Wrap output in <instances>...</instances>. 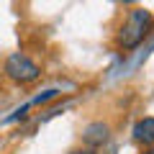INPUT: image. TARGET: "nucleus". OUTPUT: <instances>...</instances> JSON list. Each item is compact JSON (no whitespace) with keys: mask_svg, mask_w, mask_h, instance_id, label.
Returning a JSON list of instances; mask_svg holds the SVG:
<instances>
[{"mask_svg":"<svg viewBox=\"0 0 154 154\" xmlns=\"http://www.w3.org/2000/svg\"><path fill=\"white\" fill-rule=\"evenodd\" d=\"M152 28V13L144 11V8H134L128 13L126 23H123L121 33H118V41H121L126 49H134V46L141 44V38L146 36V31Z\"/></svg>","mask_w":154,"mask_h":154,"instance_id":"obj_1","label":"nucleus"},{"mask_svg":"<svg viewBox=\"0 0 154 154\" xmlns=\"http://www.w3.org/2000/svg\"><path fill=\"white\" fill-rule=\"evenodd\" d=\"M5 75L11 77V80H16V82H33V80L41 75V69H38L26 54H11L8 62H5Z\"/></svg>","mask_w":154,"mask_h":154,"instance_id":"obj_2","label":"nucleus"},{"mask_svg":"<svg viewBox=\"0 0 154 154\" xmlns=\"http://www.w3.org/2000/svg\"><path fill=\"white\" fill-rule=\"evenodd\" d=\"M108 134H110V128L105 126V123H90V126L85 128L82 139H85L88 146H100V144L108 141Z\"/></svg>","mask_w":154,"mask_h":154,"instance_id":"obj_3","label":"nucleus"},{"mask_svg":"<svg viewBox=\"0 0 154 154\" xmlns=\"http://www.w3.org/2000/svg\"><path fill=\"white\" fill-rule=\"evenodd\" d=\"M134 139L141 144H154V118H141L134 126Z\"/></svg>","mask_w":154,"mask_h":154,"instance_id":"obj_4","label":"nucleus"},{"mask_svg":"<svg viewBox=\"0 0 154 154\" xmlns=\"http://www.w3.org/2000/svg\"><path fill=\"white\" fill-rule=\"evenodd\" d=\"M28 105H31V103L21 105V108H18L16 113H13V116H8V118H5V123H13V121H18V118H23V116H26V110H28Z\"/></svg>","mask_w":154,"mask_h":154,"instance_id":"obj_5","label":"nucleus"},{"mask_svg":"<svg viewBox=\"0 0 154 154\" xmlns=\"http://www.w3.org/2000/svg\"><path fill=\"white\" fill-rule=\"evenodd\" d=\"M57 95H59V90H46L44 95H38V98H33V103H46V100L57 98Z\"/></svg>","mask_w":154,"mask_h":154,"instance_id":"obj_6","label":"nucleus"},{"mask_svg":"<svg viewBox=\"0 0 154 154\" xmlns=\"http://www.w3.org/2000/svg\"><path fill=\"white\" fill-rule=\"evenodd\" d=\"M72 154H90V152H72Z\"/></svg>","mask_w":154,"mask_h":154,"instance_id":"obj_7","label":"nucleus"},{"mask_svg":"<svg viewBox=\"0 0 154 154\" xmlns=\"http://www.w3.org/2000/svg\"><path fill=\"white\" fill-rule=\"evenodd\" d=\"M146 154H154V149H149V152H146Z\"/></svg>","mask_w":154,"mask_h":154,"instance_id":"obj_8","label":"nucleus"}]
</instances>
